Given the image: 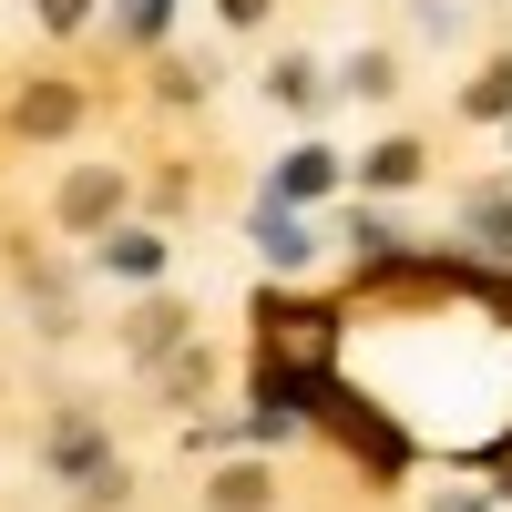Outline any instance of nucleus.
<instances>
[{
    "instance_id": "nucleus-1",
    "label": "nucleus",
    "mask_w": 512,
    "mask_h": 512,
    "mask_svg": "<svg viewBox=\"0 0 512 512\" xmlns=\"http://www.w3.org/2000/svg\"><path fill=\"white\" fill-rule=\"evenodd\" d=\"M113 216H123V175H72V185H62V226L103 236Z\"/></svg>"
},
{
    "instance_id": "nucleus-2",
    "label": "nucleus",
    "mask_w": 512,
    "mask_h": 512,
    "mask_svg": "<svg viewBox=\"0 0 512 512\" xmlns=\"http://www.w3.org/2000/svg\"><path fill=\"white\" fill-rule=\"evenodd\" d=\"M11 123H21V134H72V123H82V93H72V82H31Z\"/></svg>"
},
{
    "instance_id": "nucleus-3",
    "label": "nucleus",
    "mask_w": 512,
    "mask_h": 512,
    "mask_svg": "<svg viewBox=\"0 0 512 512\" xmlns=\"http://www.w3.org/2000/svg\"><path fill=\"white\" fill-rule=\"evenodd\" d=\"M103 267H113V277H134V287H144V277L164 267V246H154V236H113V246H103Z\"/></svg>"
},
{
    "instance_id": "nucleus-4",
    "label": "nucleus",
    "mask_w": 512,
    "mask_h": 512,
    "mask_svg": "<svg viewBox=\"0 0 512 512\" xmlns=\"http://www.w3.org/2000/svg\"><path fill=\"white\" fill-rule=\"evenodd\" d=\"M328 185H338V164H328V154H297L287 175H277V195H287V205H297V195H328Z\"/></svg>"
},
{
    "instance_id": "nucleus-5",
    "label": "nucleus",
    "mask_w": 512,
    "mask_h": 512,
    "mask_svg": "<svg viewBox=\"0 0 512 512\" xmlns=\"http://www.w3.org/2000/svg\"><path fill=\"white\" fill-rule=\"evenodd\" d=\"M410 175H420V154H410V144H379V154H369V185H379V195H400Z\"/></svg>"
},
{
    "instance_id": "nucleus-6",
    "label": "nucleus",
    "mask_w": 512,
    "mask_h": 512,
    "mask_svg": "<svg viewBox=\"0 0 512 512\" xmlns=\"http://www.w3.org/2000/svg\"><path fill=\"white\" fill-rule=\"evenodd\" d=\"M216 512H267V472H226L216 482Z\"/></svg>"
},
{
    "instance_id": "nucleus-7",
    "label": "nucleus",
    "mask_w": 512,
    "mask_h": 512,
    "mask_svg": "<svg viewBox=\"0 0 512 512\" xmlns=\"http://www.w3.org/2000/svg\"><path fill=\"white\" fill-rule=\"evenodd\" d=\"M277 103H287V113H318V72H308V62H277Z\"/></svg>"
},
{
    "instance_id": "nucleus-8",
    "label": "nucleus",
    "mask_w": 512,
    "mask_h": 512,
    "mask_svg": "<svg viewBox=\"0 0 512 512\" xmlns=\"http://www.w3.org/2000/svg\"><path fill=\"white\" fill-rule=\"evenodd\" d=\"M472 236H482V246H512V195H482V205H472Z\"/></svg>"
},
{
    "instance_id": "nucleus-9",
    "label": "nucleus",
    "mask_w": 512,
    "mask_h": 512,
    "mask_svg": "<svg viewBox=\"0 0 512 512\" xmlns=\"http://www.w3.org/2000/svg\"><path fill=\"white\" fill-rule=\"evenodd\" d=\"M123 31H134V41H154V31H164V0H123Z\"/></svg>"
},
{
    "instance_id": "nucleus-10",
    "label": "nucleus",
    "mask_w": 512,
    "mask_h": 512,
    "mask_svg": "<svg viewBox=\"0 0 512 512\" xmlns=\"http://www.w3.org/2000/svg\"><path fill=\"white\" fill-rule=\"evenodd\" d=\"M82 11L93 0H41V31H82Z\"/></svg>"
},
{
    "instance_id": "nucleus-11",
    "label": "nucleus",
    "mask_w": 512,
    "mask_h": 512,
    "mask_svg": "<svg viewBox=\"0 0 512 512\" xmlns=\"http://www.w3.org/2000/svg\"><path fill=\"white\" fill-rule=\"evenodd\" d=\"M256 11H267V0H226V21H256Z\"/></svg>"
}]
</instances>
